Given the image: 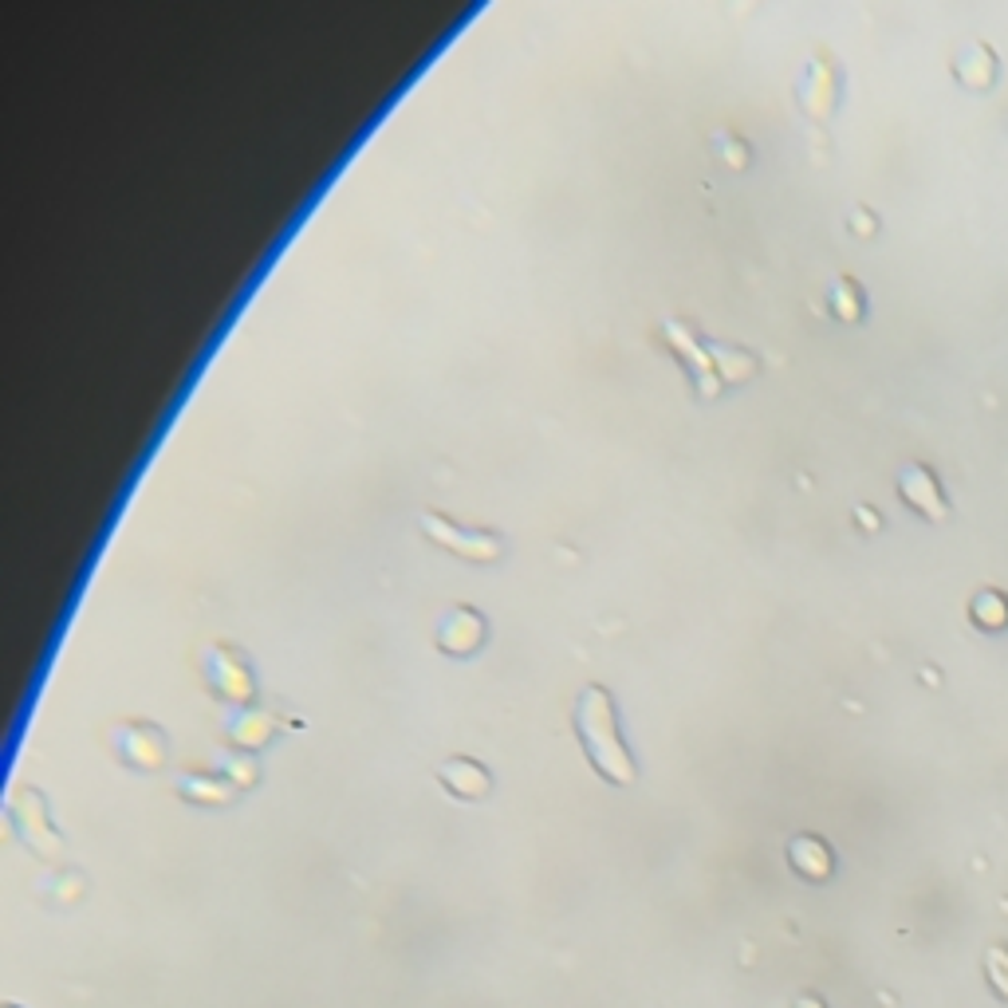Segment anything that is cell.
<instances>
[{
    "mask_svg": "<svg viewBox=\"0 0 1008 1008\" xmlns=\"http://www.w3.org/2000/svg\"><path fill=\"white\" fill-rule=\"evenodd\" d=\"M899 489H902V496H906L918 513H926V516H945L949 513V504H945V496H942V489H937V477L930 473V469H922V465H910L906 473L899 477Z\"/></svg>",
    "mask_w": 1008,
    "mask_h": 1008,
    "instance_id": "cell-2",
    "label": "cell"
},
{
    "mask_svg": "<svg viewBox=\"0 0 1008 1008\" xmlns=\"http://www.w3.org/2000/svg\"><path fill=\"white\" fill-rule=\"evenodd\" d=\"M973 622L985 630L1008 627V599L1000 591H981L973 599Z\"/></svg>",
    "mask_w": 1008,
    "mask_h": 1008,
    "instance_id": "cell-5",
    "label": "cell"
},
{
    "mask_svg": "<svg viewBox=\"0 0 1008 1008\" xmlns=\"http://www.w3.org/2000/svg\"><path fill=\"white\" fill-rule=\"evenodd\" d=\"M796 1008H823V1000H819V997H800V1000H796Z\"/></svg>",
    "mask_w": 1008,
    "mask_h": 1008,
    "instance_id": "cell-7",
    "label": "cell"
},
{
    "mask_svg": "<svg viewBox=\"0 0 1008 1008\" xmlns=\"http://www.w3.org/2000/svg\"><path fill=\"white\" fill-rule=\"evenodd\" d=\"M576 729H579V737H584V748H587V756H591L595 773L607 776L611 784L634 780V760H630L627 745H622L619 725H615L611 697H607L603 690H587L584 697H579Z\"/></svg>",
    "mask_w": 1008,
    "mask_h": 1008,
    "instance_id": "cell-1",
    "label": "cell"
},
{
    "mask_svg": "<svg viewBox=\"0 0 1008 1008\" xmlns=\"http://www.w3.org/2000/svg\"><path fill=\"white\" fill-rule=\"evenodd\" d=\"M441 780L450 784V792L458 796H485L489 792V773L473 760H453L441 768Z\"/></svg>",
    "mask_w": 1008,
    "mask_h": 1008,
    "instance_id": "cell-4",
    "label": "cell"
},
{
    "mask_svg": "<svg viewBox=\"0 0 1008 1008\" xmlns=\"http://www.w3.org/2000/svg\"><path fill=\"white\" fill-rule=\"evenodd\" d=\"M989 973H993V981H997V989L1008 997V949H993V954H989Z\"/></svg>",
    "mask_w": 1008,
    "mask_h": 1008,
    "instance_id": "cell-6",
    "label": "cell"
},
{
    "mask_svg": "<svg viewBox=\"0 0 1008 1008\" xmlns=\"http://www.w3.org/2000/svg\"><path fill=\"white\" fill-rule=\"evenodd\" d=\"M788 859H792L796 871H800L804 879H811V882H823L831 874V867H836L828 843H823V839H816V836L792 839V847H788Z\"/></svg>",
    "mask_w": 1008,
    "mask_h": 1008,
    "instance_id": "cell-3",
    "label": "cell"
}]
</instances>
